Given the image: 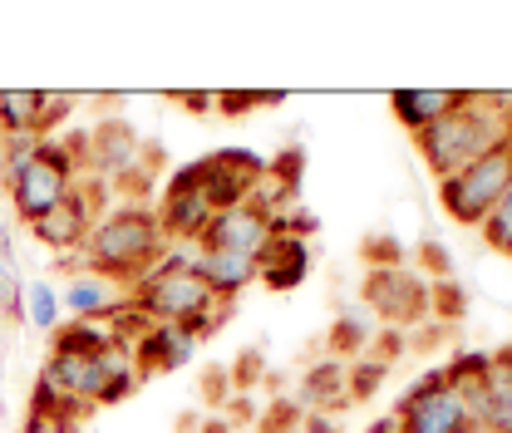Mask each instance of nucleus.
I'll return each instance as SVG.
<instances>
[{
    "instance_id": "1",
    "label": "nucleus",
    "mask_w": 512,
    "mask_h": 433,
    "mask_svg": "<svg viewBox=\"0 0 512 433\" xmlns=\"http://www.w3.org/2000/svg\"><path fill=\"white\" fill-rule=\"evenodd\" d=\"M503 138H512V114L493 94H463V104L444 114L439 124L414 133V153L424 158V168L444 183L453 173H463L468 163H478L483 153H493Z\"/></svg>"
},
{
    "instance_id": "2",
    "label": "nucleus",
    "mask_w": 512,
    "mask_h": 433,
    "mask_svg": "<svg viewBox=\"0 0 512 433\" xmlns=\"http://www.w3.org/2000/svg\"><path fill=\"white\" fill-rule=\"evenodd\" d=\"M163 247H168V237L158 227V212H148L143 202H128L94 222V232L84 242V261H89L84 271H99L114 286H133L163 256Z\"/></svg>"
},
{
    "instance_id": "3",
    "label": "nucleus",
    "mask_w": 512,
    "mask_h": 433,
    "mask_svg": "<svg viewBox=\"0 0 512 433\" xmlns=\"http://www.w3.org/2000/svg\"><path fill=\"white\" fill-rule=\"evenodd\" d=\"M508 183H512V138H503L493 153H483L463 173L444 178L439 183V202H444V212L458 227H483V217L498 207Z\"/></svg>"
},
{
    "instance_id": "4",
    "label": "nucleus",
    "mask_w": 512,
    "mask_h": 433,
    "mask_svg": "<svg viewBox=\"0 0 512 433\" xmlns=\"http://www.w3.org/2000/svg\"><path fill=\"white\" fill-rule=\"evenodd\" d=\"M394 419H399L404 433H468V414H463L458 389L448 384L444 370L419 374L409 384V394L399 399Z\"/></svg>"
},
{
    "instance_id": "5",
    "label": "nucleus",
    "mask_w": 512,
    "mask_h": 433,
    "mask_svg": "<svg viewBox=\"0 0 512 433\" xmlns=\"http://www.w3.org/2000/svg\"><path fill=\"white\" fill-rule=\"evenodd\" d=\"M99 207H104V178H89V183L74 178L69 197H64L50 217H40V222L30 227V237H35L40 247L60 251V256L84 251L89 232H94V222H99Z\"/></svg>"
},
{
    "instance_id": "6",
    "label": "nucleus",
    "mask_w": 512,
    "mask_h": 433,
    "mask_svg": "<svg viewBox=\"0 0 512 433\" xmlns=\"http://www.w3.org/2000/svg\"><path fill=\"white\" fill-rule=\"evenodd\" d=\"M261 158L252 148H217L207 158H197V192L207 197L212 212H227V207H242L252 197V183L261 178Z\"/></svg>"
},
{
    "instance_id": "7",
    "label": "nucleus",
    "mask_w": 512,
    "mask_h": 433,
    "mask_svg": "<svg viewBox=\"0 0 512 433\" xmlns=\"http://www.w3.org/2000/svg\"><path fill=\"white\" fill-rule=\"evenodd\" d=\"M143 163V143L128 119H104V124L89 128V153H84V168L104 183H148L138 173Z\"/></svg>"
},
{
    "instance_id": "8",
    "label": "nucleus",
    "mask_w": 512,
    "mask_h": 433,
    "mask_svg": "<svg viewBox=\"0 0 512 433\" xmlns=\"http://www.w3.org/2000/svg\"><path fill=\"white\" fill-rule=\"evenodd\" d=\"M365 301L375 306V320H384L389 330L394 325H409L419 315H429V291L404 271V266H375L365 276Z\"/></svg>"
},
{
    "instance_id": "9",
    "label": "nucleus",
    "mask_w": 512,
    "mask_h": 433,
    "mask_svg": "<svg viewBox=\"0 0 512 433\" xmlns=\"http://www.w3.org/2000/svg\"><path fill=\"white\" fill-rule=\"evenodd\" d=\"M276 232V222L266 212H256L252 202L242 207H227V212H212L207 232L197 237V251H237V256H252L266 247V237Z\"/></svg>"
},
{
    "instance_id": "10",
    "label": "nucleus",
    "mask_w": 512,
    "mask_h": 433,
    "mask_svg": "<svg viewBox=\"0 0 512 433\" xmlns=\"http://www.w3.org/2000/svg\"><path fill=\"white\" fill-rule=\"evenodd\" d=\"M69 187H74L69 173H60V168H50V163H40V158H35L20 178H10V183H5V192H10V212H15L25 227H35L40 217H50L64 197H69Z\"/></svg>"
},
{
    "instance_id": "11",
    "label": "nucleus",
    "mask_w": 512,
    "mask_h": 433,
    "mask_svg": "<svg viewBox=\"0 0 512 433\" xmlns=\"http://www.w3.org/2000/svg\"><path fill=\"white\" fill-rule=\"evenodd\" d=\"M306 271H311V247L301 237L281 232V227L256 251V281H266L271 291H296L306 281Z\"/></svg>"
},
{
    "instance_id": "12",
    "label": "nucleus",
    "mask_w": 512,
    "mask_h": 433,
    "mask_svg": "<svg viewBox=\"0 0 512 433\" xmlns=\"http://www.w3.org/2000/svg\"><path fill=\"white\" fill-rule=\"evenodd\" d=\"M197 335L188 325H148V335L133 345V360H138V374H168V370H183L192 365L197 355Z\"/></svg>"
},
{
    "instance_id": "13",
    "label": "nucleus",
    "mask_w": 512,
    "mask_h": 433,
    "mask_svg": "<svg viewBox=\"0 0 512 433\" xmlns=\"http://www.w3.org/2000/svg\"><path fill=\"white\" fill-rule=\"evenodd\" d=\"M207 222H212V207H207V197H202L197 187H192V192H168V187H163L158 227H163V237H168V242L197 247V237L207 232Z\"/></svg>"
},
{
    "instance_id": "14",
    "label": "nucleus",
    "mask_w": 512,
    "mask_h": 433,
    "mask_svg": "<svg viewBox=\"0 0 512 433\" xmlns=\"http://www.w3.org/2000/svg\"><path fill=\"white\" fill-rule=\"evenodd\" d=\"M119 301H124L119 286L99 271H74L60 291V306L69 310V320H109Z\"/></svg>"
},
{
    "instance_id": "15",
    "label": "nucleus",
    "mask_w": 512,
    "mask_h": 433,
    "mask_svg": "<svg viewBox=\"0 0 512 433\" xmlns=\"http://www.w3.org/2000/svg\"><path fill=\"white\" fill-rule=\"evenodd\" d=\"M463 104V89H394L389 109L409 133H424L429 124H439L444 114H453Z\"/></svg>"
},
{
    "instance_id": "16",
    "label": "nucleus",
    "mask_w": 512,
    "mask_h": 433,
    "mask_svg": "<svg viewBox=\"0 0 512 433\" xmlns=\"http://www.w3.org/2000/svg\"><path fill=\"white\" fill-rule=\"evenodd\" d=\"M197 276L217 301H232L256 281V261L237 251H197Z\"/></svg>"
},
{
    "instance_id": "17",
    "label": "nucleus",
    "mask_w": 512,
    "mask_h": 433,
    "mask_svg": "<svg viewBox=\"0 0 512 433\" xmlns=\"http://www.w3.org/2000/svg\"><path fill=\"white\" fill-rule=\"evenodd\" d=\"M301 404H306L311 414H335V409H345V404H350V394H345V365H340V360H320V365H311L306 384H301Z\"/></svg>"
},
{
    "instance_id": "18",
    "label": "nucleus",
    "mask_w": 512,
    "mask_h": 433,
    "mask_svg": "<svg viewBox=\"0 0 512 433\" xmlns=\"http://www.w3.org/2000/svg\"><path fill=\"white\" fill-rule=\"evenodd\" d=\"M109 345H114V335L104 320H60V330L50 335V355H79V360H94Z\"/></svg>"
},
{
    "instance_id": "19",
    "label": "nucleus",
    "mask_w": 512,
    "mask_h": 433,
    "mask_svg": "<svg viewBox=\"0 0 512 433\" xmlns=\"http://www.w3.org/2000/svg\"><path fill=\"white\" fill-rule=\"evenodd\" d=\"M40 133V89H0V138Z\"/></svg>"
},
{
    "instance_id": "20",
    "label": "nucleus",
    "mask_w": 512,
    "mask_h": 433,
    "mask_svg": "<svg viewBox=\"0 0 512 433\" xmlns=\"http://www.w3.org/2000/svg\"><path fill=\"white\" fill-rule=\"evenodd\" d=\"M488 429L493 433H512V350L493 355V374H488Z\"/></svg>"
},
{
    "instance_id": "21",
    "label": "nucleus",
    "mask_w": 512,
    "mask_h": 433,
    "mask_svg": "<svg viewBox=\"0 0 512 433\" xmlns=\"http://www.w3.org/2000/svg\"><path fill=\"white\" fill-rule=\"evenodd\" d=\"M370 345H375V315H370V310H345V315L335 320V330H330L335 360H340V355H365Z\"/></svg>"
},
{
    "instance_id": "22",
    "label": "nucleus",
    "mask_w": 512,
    "mask_h": 433,
    "mask_svg": "<svg viewBox=\"0 0 512 433\" xmlns=\"http://www.w3.org/2000/svg\"><path fill=\"white\" fill-rule=\"evenodd\" d=\"M60 291L50 281H30L25 286V325L40 330V335H55L60 330Z\"/></svg>"
},
{
    "instance_id": "23",
    "label": "nucleus",
    "mask_w": 512,
    "mask_h": 433,
    "mask_svg": "<svg viewBox=\"0 0 512 433\" xmlns=\"http://www.w3.org/2000/svg\"><path fill=\"white\" fill-rule=\"evenodd\" d=\"M35 153H40V133H10V138H0V178L5 183L20 178L35 163Z\"/></svg>"
},
{
    "instance_id": "24",
    "label": "nucleus",
    "mask_w": 512,
    "mask_h": 433,
    "mask_svg": "<svg viewBox=\"0 0 512 433\" xmlns=\"http://www.w3.org/2000/svg\"><path fill=\"white\" fill-rule=\"evenodd\" d=\"M478 232H483V242H488L493 251L512 256V183H508V192L498 197V207L483 217V227H478Z\"/></svg>"
},
{
    "instance_id": "25",
    "label": "nucleus",
    "mask_w": 512,
    "mask_h": 433,
    "mask_svg": "<svg viewBox=\"0 0 512 433\" xmlns=\"http://www.w3.org/2000/svg\"><path fill=\"white\" fill-rule=\"evenodd\" d=\"M448 384H458V379H483V374H493V350H463V355H453L444 365Z\"/></svg>"
},
{
    "instance_id": "26",
    "label": "nucleus",
    "mask_w": 512,
    "mask_h": 433,
    "mask_svg": "<svg viewBox=\"0 0 512 433\" xmlns=\"http://www.w3.org/2000/svg\"><path fill=\"white\" fill-rule=\"evenodd\" d=\"M384 370H389L384 360H360L355 370H345V394H350V399H370V394L380 389Z\"/></svg>"
},
{
    "instance_id": "27",
    "label": "nucleus",
    "mask_w": 512,
    "mask_h": 433,
    "mask_svg": "<svg viewBox=\"0 0 512 433\" xmlns=\"http://www.w3.org/2000/svg\"><path fill=\"white\" fill-rule=\"evenodd\" d=\"M69 109H74L69 94H45L40 89V138H55V128L69 124Z\"/></svg>"
},
{
    "instance_id": "28",
    "label": "nucleus",
    "mask_w": 512,
    "mask_h": 433,
    "mask_svg": "<svg viewBox=\"0 0 512 433\" xmlns=\"http://www.w3.org/2000/svg\"><path fill=\"white\" fill-rule=\"evenodd\" d=\"M429 310H434V315H444V320H458V315H463V286L444 276V281L429 291Z\"/></svg>"
},
{
    "instance_id": "29",
    "label": "nucleus",
    "mask_w": 512,
    "mask_h": 433,
    "mask_svg": "<svg viewBox=\"0 0 512 433\" xmlns=\"http://www.w3.org/2000/svg\"><path fill=\"white\" fill-rule=\"evenodd\" d=\"M227 320H232V301H212V306H207L202 315H197V320H192L188 330L197 335V340H207V335H217V330H222Z\"/></svg>"
},
{
    "instance_id": "30",
    "label": "nucleus",
    "mask_w": 512,
    "mask_h": 433,
    "mask_svg": "<svg viewBox=\"0 0 512 433\" xmlns=\"http://www.w3.org/2000/svg\"><path fill=\"white\" fill-rule=\"evenodd\" d=\"M20 433H79V424H74V419H60V414H35V409H30Z\"/></svg>"
},
{
    "instance_id": "31",
    "label": "nucleus",
    "mask_w": 512,
    "mask_h": 433,
    "mask_svg": "<svg viewBox=\"0 0 512 433\" xmlns=\"http://www.w3.org/2000/svg\"><path fill=\"white\" fill-rule=\"evenodd\" d=\"M266 168H271V173H281L286 183L301 187V173H306V153H301V148H286V153H276Z\"/></svg>"
},
{
    "instance_id": "32",
    "label": "nucleus",
    "mask_w": 512,
    "mask_h": 433,
    "mask_svg": "<svg viewBox=\"0 0 512 433\" xmlns=\"http://www.w3.org/2000/svg\"><path fill=\"white\" fill-rule=\"evenodd\" d=\"M252 109H256V94H247V89L217 94V114H222V119H242V114H252Z\"/></svg>"
},
{
    "instance_id": "33",
    "label": "nucleus",
    "mask_w": 512,
    "mask_h": 433,
    "mask_svg": "<svg viewBox=\"0 0 512 433\" xmlns=\"http://www.w3.org/2000/svg\"><path fill=\"white\" fill-rule=\"evenodd\" d=\"M202 394H207L212 404H222V399L232 394V374H227V370H212L207 379H202Z\"/></svg>"
},
{
    "instance_id": "34",
    "label": "nucleus",
    "mask_w": 512,
    "mask_h": 433,
    "mask_svg": "<svg viewBox=\"0 0 512 433\" xmlns=\"http://www.w3.org/2000/svg\"><path fill=\"white\" fill-rule=\"evenodd\" d=\"M178 104H183L188 114H212V109H217V94H178Z\"/></svg>"
},
{
    "instance_id": "35",
    "label": "nucleus",
    "mask_w": 512,
    "mask_h": 433,
    "mask_svg": "<svg viewBox=\"0 0 512 433\" xmlns=\"http://www.w3.org/2000/svg\"><path fill=\"white\" fill-rule=\"evenodd\" d=\"M306 433H340V424H335V414H311Z\"/></svg>"
},
{
    "instance_id": "36",
    "label": "nucleus",
    "mask_w": 512,
    "mask_h": 433,
    "mask_svg": "<svg viewBox=\"0 0 512 433\" xmlns=\"http://www.w3.org/2000/svg\"><path fill=\"white\" fill-rule=\"evenodd\" d=\"M424 261H429L434 271H448V256H444V247H434V242L424 247Z\"/></svg>"
},
{
    "instance_id": "37",
    "label": "nucleus",
    "mask_w": 512,
    "mask_h": 433,
    "mask_svg": "<svg viewBox=\"0 0 512 433\" xmlns=\"http://www.w3.org/2000/svg\"><path fill=\"white\" fill-rule=\"evenodd\" d=\"M370 433H404V429H399V419L389 414V419H375V424H370Z\"/></svg>"
},
{
    "instance_id": "38",
    "label": "nucleus",
    "mask_w": 512,
    "mask_h": 433,
    "mask_svg": "<svg viewBox=\"0 0 512 433\" xmlns=\"http://www.w3.org/2000/svg\"><path fill=\"white\" fill-rule=\"evenodd\" d=\"M242 384H247V379H252V374H261V360H256V355H247V360H242Z\"/></svg>"
},
{
    "instance_id": "39",
    "label": "nucleus",
    "mask_w": 512,
    "mask_h": 433,
    "mask_svg": "<svg viewBox=\"0 0 512 433\" xmlns=\"http://www.w3.org/2000/svg\"><path fill=\"white\" fill-rule=\"evenodd\" d=\"M207 433H227V419H212V424H207Z\"/></svg>"
},
{
    "instance_id": "40",
    "label": "nucleus",
    "mask_w": 512,
    "mask_h": 433,
    "mask_svg": "<svg viewBox=\"0 0 512 433\" xmlns=\"http://www.w3.org/2000/svg\"><path fill=\"white\" fill-rule=\"evenodd\" d=\"M478 433H493V429H478Z\"/></svg>"
}]
</instances>
